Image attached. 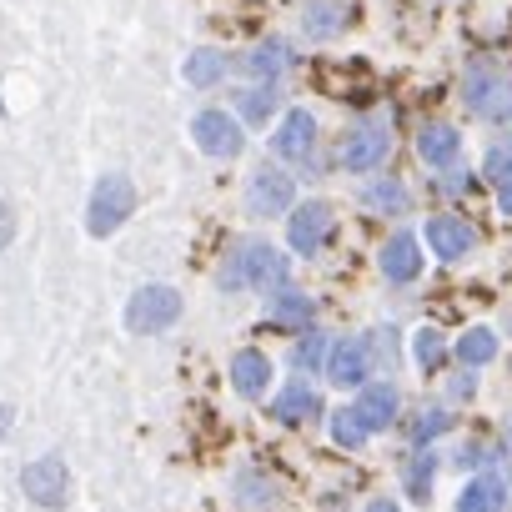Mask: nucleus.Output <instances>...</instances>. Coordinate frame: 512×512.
I'll list each match as a JSON object with an SVG mask.
<instances>
[{
    "label": "nucleus",
    "instance_id": "f257e3e1",
    "mask_svg": "<svg viewBox=\"0 0 512 512\" xmlns=\"http://www.w3.org/2000/svg\"><path fill=\"white\" fill-rule=\"evenodd\" d=\"M282 282H287V256L272 251L267 241H246L231 256V267L221 272V287L226 292H241V287H282Z\"/></svg>",
    "mask_w": 512,
    "mask_h": 512
},
{
    "label": "nucleus",
    "instance_id": "f03ea898",
    "mask_svg": "<svg viewBox=\"0 0 512 512\" xmlns=\"http://www.w3.org/2000/svg\"><path fill=\"white\" fill-rule=\"evenodd\" d=\"M136 206V186L126 176H101L91 191V211H86V231L91 236H111Z\"/></svg>",
    "mask_w": 512,
    "mask_h": 512
},
{
    "label": "nucleus",
    "instance_id": "7ed1b4c3",
    "mask_svg": "<svg viewBox=\"0 0 512 512\" xmlns=\"http://www.w3.org/2000/svg\"><path fill=\"white\" fill-rule=\"evenodd\" d=\"M181 317V297L171 287H141L126 307V327L131 332H166Z\"/></svg>",
    "mask_w": 512,
    "mask_h": 512
},
{
    "label": "nucleus",
    "instance_id": "20e7f679",
    "mask_svg": "<svg viewBox=\"0 0 512 512\" xmlns=\"http://www.w3.org/2000/svg\"><path fill=\"white\" fill-rule=\"evenodd\" d=\"M21 487H26V497H36L41 507H61L66 492H71V472H66L61 457H36V462L21 472Z\"/></svg>",
    "mask_w": 512,
    "mask_h": 512
},
{
    "label": "nucleus",
    "instance_id": "39448f33",
    "mask_svg": "<svg viewBox=\"0 0 512 512\" xmlns=\"http://www.w3.org/2000/svg\"><path fill=\"white\" fill-rule=\"evenodd\" d=\"M246 206L256 216H277L292 206V176L277 171V166H256L251 171V186H246Z\"/></svg>",
    "mask_w": 512,
    "mask_h": 512
},
{
    "label": "nucleus",
    "instance_id": "423d86ee",
    "mask_svg": "<svg viewBox=\"0 0 512 512\" xmlns=\"http://www.w3.org/2000/svg\"><path fill=\"white\" fill-rule=\"evenodd\" d=\"M191 136H196V146H201L206 156H216V161H231V156L241 151V131H236V121H231L226 111H201V116L191 121Z\"/></svg>",
    "mask_w": 512,
    "mask_h": 512
},
{
    "label": "nucleus",
    "instance_id": "0eeeda50",
    "mask_svg": "<svg viewBox=\"0 0 512 512\" xmlns=\"http://www.w3.org/2000/svg\"><path fill=\"white\" fill-rule=\"evenodd\" d=\"M327 377H332L337 387H362V382L372 377V352H367V342H362V337L337 342L332 357H327Z\"/></svg>",
    "mask_w": 512,
    "mask_h": 512
},
{
    "label": "nucleus",
    "instance_id": "6e6552de",
    "mask_svg": "<svg viewBox=\"0 0 512 512\" xmlns=\"http://www.w3.org/2000/svg\"><path fill=\"white\" fill-rule=\"evenodd\" d=\"M287 236H292V251H302V256L322 251V241L332 236V211H327L322 201H312V206H297V211H292V226H287Z\"/></svg>",
    "mask_w": 512,
    "mask_h": 512
},
{
    "label": "nucleus",
    "instance_id": "1a4fd4ad",
    "mask_svg": "<svg viewBox=\"0 0 512 512\" xmlns=\"http://www.w3.org/2000/svg\"><path fill=\"white\" fill-rule=\"evenodd\" d=\"M417 272H422V241L412 231H397L382 246V277L402 287V282H417Z\"/></svg>",
    "mask_w": 512,
    "mask_h": 512
},
{
    "label": "nucleus",
    "instance_id": "9d476101",
    "mask_svg": "<svg viewBox=\"0 0 512 512\" xmlns=\"http://www.w3.org/2000/svg\"><path fill=\"white\" fill-rule=\"evenodd\" d=\"M352 412L362 417L367 432H387L397 422V392H392V382H362V397H357Z\"/></svg>",
    "mask_w": 512,
    "mask_h": 512
},
{
    "label": "nucleus",
    "instance_id": "9b49d317",
    "mask_svg": "<svg viewBox=\"0 0 512 512\" xmlns=\"http://www.w3.org/2000/svg\"><path fill=\"white\" fill-rule=\"evenodd\" d=\"M472 241H477V231H472L467 221H457V216H432V221H427V246L442 256V262H457V256H467Z\"/></svg>",
    "mask_w": 512,
    "mask_h": 512
},
{
    "label": "nucleus",
    "instance_id": "f8f14e48",
    "mask_svg": "<svg viewBox=\"0 0 512 512\" xmlns=\"http://www.w3.org/2000/svg\"><path fill=\"white\" fill-rule=\"evenodd\" d=\"M272 146H277V156H287V161H312V146H317V121H312L307 111H292V116L282 121V131L272 136Z\"/></svg>",
    "mask_w": 512,
    "mask_h": 512
},
{
    "label": "nucleus",
    "instance_id": "ddd939ff",
    "mask_svg": "<svg viewBox=\"0 0 512 512\" xmlns=\"http://www.w3.org/2000/svg\"><path fill=\"white\" fill-rule=\"evenodd\" d=\"M387 146H392L387 131H357V136L342 141V166L347 171H372V166L387 161Z\"/></svg>",
    "mask_w": 512,
    "mask_h": 512
},
{
    "label": "nucleus",
    "instance_id": "4468645a",
    "mask_svg": "<svg viewBox=\"0 0 512 512\" xmlns=\"http://www.w3.org/2000/svg\"><path fill=\"white\" fill-rule=\"evenodd\" d=\"M267 382H272V362L262 357V352H236L231 357V387L241 392V397H262L267 392Z\"/></svg>",
    "mask_w": 512,
    "mask_h": 512
},
{
    "label": "nucleus",
    "instance_id": "2eb2a0df",
    "mask_svg": "<svg viewBox=\"0 0 512 512\" xmlns=\"http://www.w3.org/2000/svg\"><path fill=\"white\" fill-rule=\"evenodd\" d=\"M507 507V482L502 477H472L457 497V512H502Z\"/></svg>",
    "mask_w": 512,
    "mask_h": 512
},
{
    "label": "nucleus",
    "instance_id": "dca6fc26",
    "mask_svg": "<svg viewBox=\"0 0 512 512\" xmlns=\"http://www.w3.org/2000/svg\"><path fill=\"white\" fill-rule=\"evenodd\" d=\"M417 151H422V161H427V166H452V161H457V151H462V136H457L452 126H422Z\"/></svg>",
    "mask_w": 512,
    "mask_h": 512
},
{
    "label": "nucleus",
    "instance_id": "f3484780",
    "mask_svg": "<svg viewBox=\"0 0 512 512\" xmlns=\"http://www.w3.org/2000/svg\"><path fill=\"white\" fill-rule=\"evenodd\" d=\"M307 36L312 41H332L342 26H347V6L342 0H307Z\"/></svg>",
    "mask_w": 512,
    "mask_h": 512
},
{
    "label": "nucleus",
    "instance_id": "a211bd4d",
    "mask_svg": "<svg viewBox=\"0 0 512 512\" xmlns=\"http://www.w3.org/2000/svg\"><path fill=\"white\" fill-rule=\"evenodd\" d=\"M322 412V402H317V392L307 387V382H292L282 397H277V407H272V417H282V422H312Z\"/></svg>",
    "mask_w": 512,
    "mask_h": 512
},
{
    "label": "nucleus",
    "instance_id": "6ab92c4d",
    "mask_svg": "<svg viewBox=\"0 0 512 512\" xmlns=\"http://www.w3.org/2000/svg\"><path fill=\"white\" fill-rule=\"evenodd\" d=\"M497 96H507V81L502 76H492V71H472L467 76V106L472 111H497Z\"/></svg>",
    "mask_w": 512,
    "mask_h": 512
},
{
    "label": "nucleus",
    "instance_id": "aec40b11",
    "mask_svg": "<svg viewBox=\"0 0 512 512\" xmlns=\"http://www.w3.org/2000/svg\"><path fill=\"white\" fill-rule=\"evenodd\" d=\"M272 322H287V327H307V322H312V302H307L302 292L282 287V292H272Z\"/></svg>",
    "mask_w": 512,
    "mask_h": 512
},
{
    "label": "nucleus",
    "instance_id": "412c9836",
    "mask_svg": "<svg viewBox=\"0 0 512 512\" xmlns=\"http://www.w3.org/2000/svg\"><path fill=\"white\" fill-rule=\"evenodd\" d=\"M492 357H497V337H492L487 327H472V332L457 342V362H462V367H487Z\"/></svg>",
    "mask_w": 512,
    "mask_h": 512
},
{
    "label": "nucleus",
    "instance_id": "4be33fe9",
    "mask_svg": "<svg viewBox=\"0 0 512 512\" xmlns=\"http://www.w3.org/2000/svg\"><path fill=\"white\" fill-rule=\"evenodd\" d=\"M236 111H241L246 121L262 126V121L277 111V86H251V91H236Z\"/></svg>",
    "mask_w": 512,
    "mask_h": 512
},
{
    "label": "nucleus",
    "instance_id": "5701e85b",
    "mask_svg": "<svg viewBox=\"0 0 512 512\" xmlns=\"http://www.w3.org/2000/svg\"><path fill=\"white\" fill-rule=\"evenodd\" d=\"M226 76V56L221 51H196V56H186V81L191 86H216Z\"/></svg>",
    "mask_w": 512,
    "mask_h": 512
},
{
    "label": "nucleus",
    "instance_id": "b1692460",
    "mask_svg": "<svg viewBox=\"0 0 512 512\" xmlns=\"http://www.w3.org/2000/svg\"><path fill=\"white\" fill-rule=\"evenodd\" d=\"M432 477H437V457H432V452H417V457L407 462V492L427 502V492H432Z\"/></svg>",
    "mask_w": 512,
    "mask_h": 512
},
{
    "label": "nucleus",
    "instance_id": "393cba45",
    "mask_svg": "<svg viewBox=\"0 0 512 512\" xmlns=\"http://www.w3.org/2000/svg\"><path fill=\"white\" fill-rule=\"evenodd\" d=\"M332 437H337L342 447H362L372 432L362 427V417H357L352 407H342V412H332Z\"/></svg>",
    "mask_w": 512,
    "mask_h": 512
},
{
    "label": "nucleus",
    "instance_id": "a878e982",
    "mask_svg": "<svg viewBox=\"0 0 512 512\" xmlns=\"http://www.w3.org/2000/svg\"><path fill=\"white\" fill-rule=\"evenodd\" d=\"M282 61H287V46H282V41H267V46H256V51L246 56V71H256V76H277Z\"/></svg>",
    "mask_w": 512,
    "mask_h": 512
},
{
    "label": "nucleus",
    "instance_id": "bb28decb",
    "mask_svg": "<svg viewBox=\"0 0 512 512\" xmlns=\"http://www.w3.org/2000/svg\"><path fill=\"white\" fill-rule=\"evenodd\" d=\"M442 332H432V327H422L417 337H412V357H417V367H437L442 362Z\"/></svg>",
    "mask_w": 512,
    "mask_h": 512
},
{
    "label": "nucleus",
    "instance_id": "cd10ccee",
    "mask_svg": "<svg viewBox=\"0 0 512 512\" xmlns=\"http://www.w3.org/2000/svg\"><path fill=\"white\" fill-rule=\"evenodd\" d=\"M367 206H392V211H402V206H407V191H402L397 181H377V186L367 191Z\"/></svg>",
    "mask_w": 512,
    "mask_h": 512
},
{
    "label": "nucleus",
    "instance_id": "c85d7f7f",
    "mask_svg": "<svg viewBox=\"0 0 512 512\" xmlns=\"http://www.w3.org/2000/svg\"><path fill=\"white\" fill-rule=\"evenodd\" d=\"M452 427V417L447 412H422L417 422H412V442H432L437 432H447Z\"/></svg>",
    "mask_w": 512,
    "mask_h": 512
},
{
    "label": "nucleus",
    "instance_id": "c756f323",
    "mask_svg": "<svg viewBox=\"0 0 512 512\" xmlns=\"http://www.w3.org/2000/svg\"><path fill=\"white\" fill-rule=\"evenodd\" d=\"M487 176H492V186H497V191H507V186H512V151H502V146H497V151L487 156Z\"/></svg>",
    "mask_w": 512,
    "mask_h": 512
},
{
    "label": "nucleus",
    "instance_id": "7c9ffc66",
    "mask_svg": "<svg viewBox=\"0 0 512 512\" xmlns=\"http://www.w3.org/2000/svg\"><path fill=\"white\" fill-rule=\"evenodd\" d=\"M322 352H327V342H322V337H317V332H312V337H307V342H302V347H297V352H292V362H297V367H302V372H312V367H317V362H322Z\"/></svg>",
    "mask_w": 512,
    "mask_h": 512
},
{
    "label": "nucleus",
    "instance_id": "2f4dec72",
    "mask_svg": "<svg viewBox=\"0 0 512 512\" xmlns=\"http://www.w3.org/2000/svg\"><path fill=\"white\" fill-rule=\"evenodd\" d=\"M11 236H16V216H11V206H6V201H0V246H6Z\"/></svg>",
    "mask_w": 512,
    "mask_h": 512
},
{
    "label": "nucleus",
    "instance_id": "473e14b6",
    "mask_svg": "<svg viewBox=\"0 0 512 512\" xmlns=\"http://www.w3.org/2000/svg\"><path fill=\"white\" fill-rule=\"evenodd\" d=\"M367 512H402V507H397V502H392V497H377V502H372V507H367Z\"/></svg>",
    "mask_w": 512,
    "mask_h": 512
},
{
    "label": "nucleus",
    "instance_id": "72a5a7b5",
    "mask_svg": "<svg viewBox=\"0 0 512 512\" xmlns=\"http://www.w3.org/2000/svg\"><path fill=\"white\" fill-rule=\"evenodd\" d=\"M497 201H502V216H512V186H507V191H497Z\"/></svg>",
    "mask_w": 512,
    "mask_h": 512
},
{
    "label": "nucleus",
    "instance_id": "f704fd0d",
    "mask_svg": "<svg viewBox=\"0 0 512 512\" xmlns=\"http://www.w3.org/2000/svg\"><path fill=\"white\" fill-rule=\"evenodd\" d=\"M6 432H11V412H6V407H0V437H6Z\"/></svg>",
    "mask_w": 512,
    "mask_h": 512
},
{
    "label": "nucleus",
    "instance_id": "c9c22d12",
    "mask_svg": "<svg viewBox=\"0 0 512 512\" xmlns=\"http://www.w3.org/2000/svg\"><path fill=\"white\" fill-rule=\"evenodd\" d=\"M507 452H512V432H507Z\"/></svg>",
    "mask_w": 512,
    "mask_h": 512
},
{
    "label": "nucleus",
    "instance_id": "e433bc0d",
    "mask_svg": "<svg viewBox=\"0 0 512 512\" xmlns=\"http://www.w3.org/2000/svg\"><path fill=\"white\" fill-rule=\"evenodd\" d=\"M507 116H512V106H507Z\"/></svg>",
    "mask_w": 512,
    "mask_h": 512
}]
</instances>
